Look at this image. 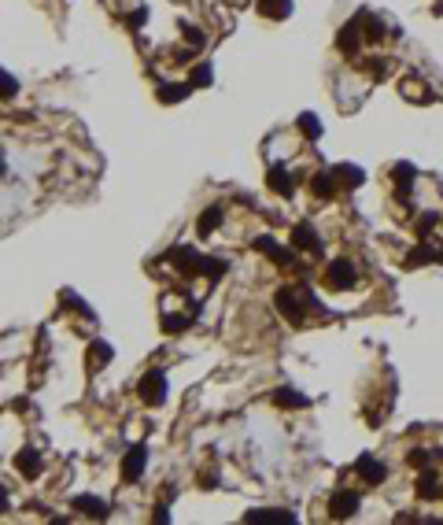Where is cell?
<instances>
[{"label":"cell","instance_id":"6da1fadb","mask_svg":"<svg viewBox=\"0 0 443 525\" xmlns=\"http://www.w3.org/2000/svg\"><path fill=\"white\" fill-rule=\"evenodd\" d=\"M314 296H307L303 288H281L277 293V311L288 318V322H303V307L310 304Z\"/></svg>","mask_w":443,"mask_h":525},{"label":"cell","instance_id":"7a4b0ae2","mask_svg":"<svg viewBox=\"0 0 443 525\" xmlns=\"http://www.w3.org/2000/svg\"><path fill=\"white\" fill-rule=\"evenodd\" d=\"M137 392H140V400H144L148 407H159V403H163V400H167V378H163V370H148L144 378H140Z\"/></svg>","mask_w":443,"mask_h":525},{"label":"cell","instance_id":"3957f363","mask_svg":"<svg viewBox=\"0 0 443 525\" xmlns=\"http://www.w3.org/2000/svg\"><path fill=\"white\" fill-rule=\"evenodd\" d=\"M326 285L332 288V293H340V288H351V285H355V266H351L348 259L329 263V270H326Z\"/></svg>","mask_w":443,"mask_h":525},{"label":"cell","instance_id":"277c9868","mask_svg":"<svg viewBox=\"0 0 443 525\" xmlns=\"http://www.w3.org/2000/svg\"><path fill=\"white\" fill-rule=\"evenodd\" d=\"M144 463H148V452H144V448H129V452H126V459H122V477L126 481H137L140 474H144Z\"/></svg>","mask_w":443,"mask_h":525},{"label":"cell","instance_id":"5b68a950","mask_svg":"<svg viewBox=\"0 0 443 525\" xmlns=\"http://www.w3.org/2000/svg\"><path fill=\"white\" fill-rule=\"evenodd\" d=\"M266 185L274 189V192H281V196H292V192H296V181H292V174H288L285 167H270Z\"/></svg>","mask_w":443,"mask_h":525},{"label":"cell","instance_id":"8992f818","mask_svg":"<svg viewBox=\"0 0 443 525\" xmlns=\"http://www.w3.org/2000/svg\"><path fill=\"white\" fill-rule=\"evenodd\" d=\"M292 244H296L299 252H310V255H318V252H321V241H318V233L310 230L307 222H303V226H296V233H292Z\"/></svg>","mask_w":443,"mask_h":525},{"label":"cell","instance_id":"52a82bcc","mask_svg":"<svg viewBox=\"0 0 443 525\" xmlns=\"http://www.w3.org/2000/svg\"><path fill=\"white\" fill-rule=\"evenodd\" d=\"M15 466H19L23 477H37L41 474V452L37 448H23V452L15 455Z\"/></svg>","mask_w":443,"mask_h":525},{"label":"cell","instance_id":"ba28073f","mask_svg":"<svg viewBox=\"0 0 443 525\" xmlns=\"http://www.w3.org/2000/svg\"><path fill=\"white\" fill-rule=\"evenodd\" d=\"M359 510V496L355 492H337L332 496V518H351Z\"/></svg>","mask_w":443,"mask_h":525},{"label":"cell","instance_id":"9c48e42d","mask_svg":"<svg viewBox=\"0 0 443 525\" xmlns=\"http://www.w3.org/2000/svg\"><path fill=\"white\" fill-rule=\"evenodd\" d=\"M70 507H78L82 514H89V518H107V503L96 499V496H74Z\"/></svg>","mask_w":443,"mask_h":525},{"label":"cell","instance_id":"30bf717a","mask_svg":"<svg viewBox=\"0 0 443 525\" xmlns=\"http://www.w3.org/2000/svg\"><path fill=\"white\" fill-rule=\"evenodd\" d=\"M355 466H359L362 481H370V485H381V481H384V466L377 463V459H370V455H362V459H359V463H355Z\"/></svg>","mask_w":443,"mask_h":525},{"label":"cell","instance_id":"8fae6325","mask_svg":"<svg viewBox=\"0 0 443 525\" xmlns=\"http://www.w3.org/2000/svg\"><path fill=\"white\" fill-rule=\"evenodd\" d=\"M292 12V0H258V15L266 19H288Z\"/></svg>","mask_w":443,"mask_h":525},{"label":"cell","instance_id":"7c38bea8","mask_svg":"<svg viewBox=\"0 0 443 525\" xmlns=\"http://www.w3.org/2000/svg\"><path fill=\"white\" fill-rule=\"evenodd\" d=\"M244 518L247 522H296V514H288L281 507H270V510H247Z\"/></svg>","mask_w":443,"mask_h":525},{"label":"cell","instance_id":"4fadbf2b","mask_svg":"<svg viewBox=\"0 0 443 525\" xmlns=\"http://www.w3.org/2000/svg\"><path fill=\"white\" fill-rule=\"evenodd\" d=\"M332 178H337V185L343 181V185H348V189H359V185H362V170H359V167H348V163L332 170Z\"/></svg>","mask_w":443,"mask_h":525},{"label":"cell","instance_id":"5bb4252c","mask_svg":"<svg viewBox=\"0 0 443 525\" xmlns=\"http://www.w3.org/2000/svg\"><path fill=\"white\" fill-rule=\"evenodd\" d=\"M107 362H111V344H100V340H96L89 348V370H100Z\"/></svg>","mask_w":443,"mask_h":525},{"label":"cell","instance_id":"9a60e30c","mask_svg":"<svg viewBox=\"0 0 443 525\" xmlns=\"http://www.w3.org/2000/svg\"><path fill=\"white\" fill-rule=\"evenodd\" d=\"M218 222H222V208H207V211L200 215V237H211Z\"/></svg>","mask_w":443,"mask_h":525},{"label":"cell","instance_id":"2e32d148","mask_svg":"<svg viewBox=\"0 0 443 525\" xmlns=\"http://www.w3.org/2000/svg\"><path fill=\"white\" fill-rule=\"evenodd\" d=\"M255 244H258V252H266V255H270V259H274V263H292V255H288L285 248H277V244L270 241V237H258Z\"/></svg>","mask_w":443,"mask_h":525},{"label":"cell","instance_id":"e0dca14e","mask_svg":"<svg viewBox=\"0 0 443 525\" xmlns=\"http://www.w3.org/2000/svg\"><path fill=\"white\" fill-rule=\"evenodd\" d=\"M310 189H314V196L321 200H329L332 192H337V181H332V174H318L314 181H310Z\"/></svg>","mask_w":443,"mask_h":525},{"label":"cell","instance_id":"ac0fdd59","mask_svg":"<svg viewBox=\"0 0 443 525\" xmlns=\"http://www.w3.org/2000/svg\"><path fill=\"white\" fill-rule=\"evenodd\" d=\"M274 403L277 407H303L307 400L299 392H288V389H281V392H274Z\"/></svg>","mask_w":443,"mask_h":525},{"label":"cell","instance_id":"d6986e66","mask_svg":"<svg viewBox=\"0 0 443 525\" xmlns=\"http://www.w3.org/2000/svg\"><path fill=\"white\" fill-rule=\"evenodd\" d=\"M299 133L303 137H321V122L314 115H299Z\"/></svg>","mask_w":443,"mask_h":525},{"label":"cell","instance_id":"ffe728a7","mask_svg":"<svg viewBox=\"0 0 443 525\" xmlns=\"http://www.w3.org/2000/svg\"><path fill=\"white\" fill-rule=\"evenodd\" d=\"M15 93H19V82L0 67V100H8V96H15Z\"/></svg>","mask_w":443,"mask_h":525},{"label":"cell","instance_id":"44dd1931","mask_svg":"<svg viewBox=\"0 0 443 525\" xmlns=\"http://www.w3.org/2000/svg\"><path fill=\"white\" fill-rule=\"evenodd\" d=\"M189 89H192V85H163V89H159V100L174 104V100H181V96H185Z\"/></svg>","mask_w":443,"mask_h":525},{"label":"cell","instance_id":"7402d4cb","mask_svg":"<svg viewBox=\"0 0 443 525\" xmlns=\"http://www.w3.org/2000/svg\"><path fill=\"white\" fill-rule=\"evenodd\" d=\"M200 270L207 277H222L225 274V259H203V255H200Z\"/></svg>","mask_w":443,"mask_h":525},{"label":"cell","instance_id":"603a6c76","mask_svg":"<svg viewBox=\"0 0 443 525\" xmlns=\"http://www.w3.org/2000/svg\"><path fill=\"white\" fill-rule=\"evenodd\" d=\"M417 492H421V496H436V492H440V481H436V474H421V481H417Z\"/></svg>","mask_w":443,"mask_h":525},{"label":"cell","instance_id":"cb8c5ba5","mask_svg":"<svg viewBox=\"0 0 443 525\" xmlns=\"http://www.w3.org/2000/svg\"><path fill=\"white\" fill-rule=\"evenodd\" d=\"M185 326H189L185 315H167V318H163V329H167V333H181Z\"/></svg>","mask_w":443,"mask_h":525},{"label":"cell","instance_id":"d4e9b609","mask_svg":"<svg viewBox=\"0 0 443 525\" xmlns=\"http://www.w3.org/2000/svg\"><path fill=\"white\" fill-rule=\"evenodd\" d=\"M189 85H211V67H207V63H200L196 74L189 78Z\"/></svg>","mask_w":443,"mask_h":525},{"label":"cell","instance_id":"484cf974","mask_svg":"<svg viewBox=\"0 0 443 525\" xmlns=\"http://www.w3.org/2000/svg\"><path fill=\"white\" fill-rule=\"evenodd\" d=\"M403 89H406V96H410V100H425V89H421L417 82H406Z\"/></svg>","mask_w":443,"mask_h":525},{"label":"cell","instance_id":"4316f807","mask_svg":"<svg viewBox=\"0 0 443 525\" xmlns=\"http://www.w3.org/2000/svg\"><path fill=\"white\" fill-rule=\"evenodd\" d=\"M436 222H440L436 215H425V219H417V230L425 233V230H432V226H436Z\"/></svg>","mask_w":443,"mask_h":525},{"label":"cell","instance_id":"83f0119b","mask_svg":"<svg viewBox=\"0 0 443 525\" xmlns=\"http://www.w3.org/2000/svg\"><path fill=\"white\" fill-rule=\"evenodd\" d=\"M8 507V492H4V485H0V510Z\"/></svg>","mask_w":443,"mask_h":525},{"label":"cell","instance_id":"f1b7e54d","mask_svg":"<svg viewBox=\"0 0 443 525\" xmlns=\"http://www.w3.org/2000/svg\"><path fill=\"white\" fill-rule=\"evenodd\" d=\"M0 174H4V156H0Z\"/></svg>","mask_w":443,"mask_h":525}]
</instances>
